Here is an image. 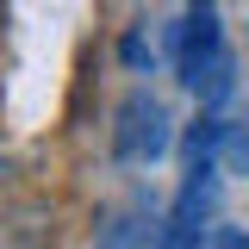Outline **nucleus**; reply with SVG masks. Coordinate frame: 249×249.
Masks as SVG:
<instances>
[{"label": "nucleus", "instance_id": "f03ea898", "mask_svg": "<svg viewBox=\"0 0 249 249\" xmlns=\"http://www.w3.org/2000/svg\"><path fill=\"white\" fill-rule=\"evenodd\" d=\"M212 199H218V175L212 168H187L175 206L156 231V249H199L206 243V218H212Z\"/></svg>", "mask_w": 249, "mask_h": 249}, {"label": "nucleus", "instance_id": "f257e3e1", "mask_svg": "<svg viewBox=\"0 0 249 249\" xmlns=\"http://www.w3.org/2000/svg\"><path fill=\"white\" fill-rule=\"evenodd\" d=\"M175 69L199 100H224L231 93V50H224V31H218L212 6H193L175 44Z\"/></svg>", "mask_w": 249, "mask_h": 249}, {"label": "nucleus", "instance_id": "7ed1b4c3", "mask_svg": "<svg viewBox=\"0 0 249 249\" xmlns=\"http://www.w3.org/2000/svg\"><path fill=\"white\" fill-rule=\"evenodd\" d=\"M162 143H168V112H162V100H156V93H131L119 106L112 150H119L124 162H150V156H162Z\"/></svg>", "mask_w": 249, "mask_h": 249}, {"label": "nucleus", "instance_id": "20e7f679", "mask_svg": "<svg viewBox=\"0 0 249 249\" xmlns=\"http://www.w3.org/2000/svg\"><path fill=\"white\" fill-rule=\"evenodd\" d=\"M93 249H150V218H143V206L112 212L106 224H100V243Z\"/></svg>", "mask_w": 249, "mask_h": 249}, {"label": "nucleus", "instance_id": "0eeeda50", "mask_svg": "<svg viewBox=\"0 0 249 249\" xmlns=\"http://www.w3.org/2000/svg\"><path fill=\"white\" fill-rule=\"evenodd\" d=\"M0 181H6V150H0Z\"/></svg>", "mask_w": 249, "mask_h": 249}, {"label": "nucleus", "instance_id": "39448f33", "mask_svg": "<svg viewBox=\"0 0 249 249\" xmlns=\"http://www.w3.org/2000/svg\"><path fill=\"white\" fill-rule=\"evenodd\" d=\"M224 156H231L237 175H249V119L243 124H224Z\"/></svg>", "mask_w": 249, "mask_h": 249}, {"label": "nucleus", "instance_id": "6e6552de", "mask_svg": "<svg viewBox=\"0 0 249 249\" xmlns=\"http://www.w3.org/2000/svg\"><path fill=\"white\" fill-rule=\"evenodd\" d=\"M193 6H206V0H193Z\"/></svg>", "mask_w": 249, "mask_h": 249}, {"label": "nucleus", "instance_id": "423d86ee", "mask_svg": "<svg viewBox=\"0 0 249 249\" xmlns=\"http://www.w3.org/2000/svg\"><path fill=\"white\" fill-rule=\"evenodd\" d=\"M212 249H249V237H243V231H218Z\"/></svg>", "mask_w": 249, "mask_h": 249}]
</instances>
